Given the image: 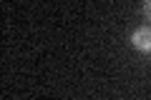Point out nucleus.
<instances>
[{
    "mask_svg": "<svg viewBox=\"0 0 151 100\" xmlns=\"http://www.w3.org/2000/svg\"><path fill=\"white\" fill-rule=\"evenodd\" d=\"M131 45L149 53L151 50V25H139L134 33H131Z\"/></svg>",
    "mask_w": 151,
    "mask_h": 100,
    "instance_id": "nucleus-1",
    "label": "nucleus"
},
{
    "mask_svg": "<svg viewBox=\"0 0 151 100\" xmlns=\"http://www.w3.org/2000/svg\"><path fill=\"white\" fill-rule=\"evenodd\" d=\"M144 15L151 20V0H149V3H144Z\"/></svg>",
    "mask_w": 151,
    "mask_h": 100,
    "instance_id": "nucleus-2",
    "label": "nucleus"
}]
</instances>
